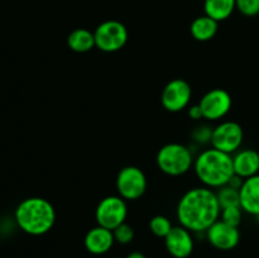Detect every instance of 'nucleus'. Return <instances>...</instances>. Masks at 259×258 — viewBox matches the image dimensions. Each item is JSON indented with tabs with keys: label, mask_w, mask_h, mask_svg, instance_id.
I'll list each match as a JSON object with an SVG mask.
<instances>
[{
	"label": "nucleus",
	"mask_w": 259,
	"mask_h": 258,
	"mask_svg": "<svg viewBox=\"0 0 259 258\" xmlns=\"http://www.w3.org/2000/svg\"><path fill=\"white\" fill-rule=\"evenodd\" d=\"M220 207L217 192L209 187H195L185 192L177 205L180 225L192 233H206L220 219Z\"/></svg>",
	"instance_id": "f257e3e1"
},
{
	"label": "nucleus",
	"mask_w": 259,
	"mask_h": 258,
	"mask_svg": "<svg viewBox=\"0 0 259 258\" xmlns=\"http://www.w3.org/2000/svg\"><path fill=\"white\" fill-rule=\"evenodd\" d=\"M194 169L197 179L209 189L225 186L235 175L232 154L215 148L202 151L194 161Z\"/></svg>",
	"instance_id": "f03ea898"
},
{
	"label": "nucleus",
	"mask_w": 259,
	"mask_h": 258,
	"mask_svg": "<svg viewBox=\"0 0 259 258\" xmlns=\"http://www.w3.org/2000/svg\"><path fill=\"white\" fill-rule=\"evenodd\" d=\"M15 220L20 229L27 234L43 235L55 225L56 210L43 197H28L18 205Z\"/></svg>",
	"instance_id": "7ed1b4c3"
},
{
	"label": "nucleus",
	"mask_w": 259,
	"mask_h": 258,
	"mask_svg": "<svg viewBox=\"0 0 259 258\" xmlns=\"http://www.w3.org/2000/svg\"><path fill=\"white\" fill-rule=\"evenodd\" d=\"M191 151L181 143L164 144L158 151L156 162L158 168L168 176H182L194 164Z\"/></svg>",
	"instance_id": "20e7f679"
},
{
	"label": "nucleus",
	"mask_w": 259,
	"mask_h": 258,
	"mask_svg": "<svg viewBox=\"0 0 259 258\" xmlns=\"http://www.w3.org/2000/svg\"><path fill=\"white\" fill-rule=\"evenodd\" d=\"M95 45L100 51L114 53L120 51L128 42V29L119 20H105L94 30Z\"/></svg>",
	"instance_id": "39448f33"
},
{
	"label": "nucleus",
	"mask_w": 259,
	"mask_h": 258,
	"mask_svg": "<svg viewBox=\"0 0 259 258\" xmlns=\"http://www.w3.org/2000/svg\"><path fill=\"white\" fill-rule=\"evenodd\" d=\"M126 200L119 195H110L101 200L95 210V220L98 225L114 230L125 223L128 217Z\"/></svg>",
	"instance_id": "423d86ee"
},
{
	"label": "nucleus",
	"mask_w": 259,
	"mask_h": 258,
	"mask_svg": "<svg viewBox=\"0 0 259 258\" xmlns=\"http://www.w3.org/2000/svg\"><path fill=\"white\" fill-rule=\"evenodd\" d=\"M116 191L124 200H138L147 190V177L137 166H126L116 176Z\"/></svg>",
	"instance_id": "0eeeda50"
},
{
	"label": "nucleus",
	"mask_w": 259,
	"mask_h": 258,
	"mask_svg": "<svg viewBox=\"0 0 259 258\" xmlns=\"http://www.w3.org/2000/svg\"><path fill=\"white\" fill-rule=\"evenodd\" d=\"M243 139H244V132L242 125L237 121L227 120L218 124L212 129L210 143L212 148L232 154L239 151Z\"/></svg>",
	"instance_id": "6e6552de"
},
{
	"label": "nucleus",
	"mask_w": 259,
	"mask_h": 258,
	"mask_svg": "<svg viewBox=\"0 0 259 258\" xmlns=\"http://www.w3.org/2000/svg\"><path fill=\"white\" fill-rule=\"evenodd\" d=\"M192 98V89L187 81L182 78L171 80L161 95V103L167 111L179 113L190 105Z\"/></svg>",
	"instance_id": "1a4fd4ad"
},
{
	"label": "nucleus",
	"mask_w": 259,
	"mask_h": 258,
	"mask_svg": "<svg viewBox=\"0 0 259 258\" xmlns=\"http://www.w3.org/2000/svg\"><path fill=\"white\" fill-rule=\"evenodd\" d=\"M204 119L217 121L224 118L230 111L233 100L230 94L224 89H212L207 91L199 103Z\"/></svg>",
	"instance_id": "9d476101"
},
{
	"label": "nucleus",
	"mask_w": 259,
	"mask_h": 258,
	"mask_svg": "<svg viewBox=\"0 0 259 258\" xmlns=\"http://www.w3.org/2000/svg\"><path fill=\"white\" fill-rule=\"evenodd\" d=\"M206 239L217 249L232 250L240 242L239 228L227 224L219 219L206 230Z\"/></svg>",
	"instance_id": "9b49d317"
},
{
	"label": "nucleus",
	"mask_w": 259,
	"mask_h": 258,
	"mask_svg": "<svg viewBox=\"0 0 259 258\" xmlns=\"http://www.w3.org/2000/svg\"><path fill=\"white\" fill-rule=\"evenodd\" d=\"M164 245L167 252L174 258H189L195 248L192 232L182 225L174 227L164 238Z\"/></svg>",
	"instance_id": "f8f14e48"
},
{
	"label": "nucleus",
	"mask_w": 259,
	"mask_h": 258,
	"mask_svg": "<svg viewBox=\"0 0 259 258\" xmlns=\"http://www.w3.org/2000/svg\"><path fill=\"white\" fill-rule=\"evenodd\" d=\"M114 243H115V238H114L113 230L106 229L100 225L91 228L86 233L85 239H83L86 250L95 255H103L108 253L113 248Z\"/></svg>",
	"instance_id": "ddd939ff"
},
{
	"label": "nucleus",
	"mask_w": 259,
	"mask_h": 258,
	"mask_svg": "<svg viewBox=\"0 0 259 258\" xmlns=\"http://www.w3.org/2000/svg\"><path fill=\"white\" fill-rule=\"evenodd\" d=\"M239 197L243 211L259 217V174L243 181L239 189Z\"/></svg>",
	"instance_id": "4468645a"
},
{
	"label": "nucleus",
	"mask_w": 259,
	"mask_h": 258,
	"mask_svg": "<svg viewBox=\"0 0 259 258\" xmlns=\"http://www.w3.org/2000/svg\"><path fill=\"white\" fill-rule=\"evenodd\" d=\"M233 166L237 176L243 180L259 174V153L254 149H240L233 156Z\"/></svg>",
	"instance_id": "2eb2a0df"
},
{
	"label": "nucleus",
	"mask_w": 259,
	"mask_h": 258,
	"mask_svg": "<svg viewBox=\"0 0 259 258\" xmlns=\"http://www.w3.org/2000/svg\"><path fill=\"white\" fill-rule=\"evenodd\" d=\"M218 27H219V22L204 14L192 20L190 25V32L192 37L199 42H207L217 35Z\"/></svg>",
	"instance_id": "dca6fc26"
},
{
	"label": "nucleus",
	"mask_w": 259,
	"mask_h": 258,
	"mask_svg": "<svg viewBox=\"0 0 259 258\" xmlns=\"http://www.w3.org/2000/svg\"><path fill=\"white\" fill-rule=\"evenodd\" d=\"M67 46L76 53L90 52L94 47H96L94 32L86 28H77L72 30L67 37Z\"/></svg>",
	"instance_id": "f3484780"
},
{
	"label": "nucleus",
	"mask_w": 259,
	"mask_h": 258,
	"mask_svg": "<svg viewBox=\"0 0 259 258\" xmlns=\"http://www.w3.org/2000/svg\"><path fill=\"white\" fill-rule=\"evenodd\" d=\"M235 0H205L204 12L207 17L217 22H223L232 17L234 13Z\"/></svg>",
	"instance_id": "a211bd4d"
},
{
	"label": "nucleus",
	"mask_w": 259,
	"mask_h": 258,
	"mask_svg": "<svg viewBox=\"0 0 259 258\" xmlns=\"http://www.w3.org/2000/svg\"><path fill=\"white\" fill-rule=\"evenodd\" d=\"M217 196L222 209L229 206H240L239 190L234 189L230 185H225V186L220 187L217 191Z\"/></svg>",
	"instance_id": "6ab92c4d"
},
{
	"label": "nucleus",
	"mask_w": 259,
	"mask_h": 258,
	"mask_svg": "<svg viewBox=\"0 0 259 258\" xmlns=\"http://www.w3.org/2000/svg\"><path fill=\"white\" fill-rule=\"evenodd\" d=\"M172 228H174V225H172L171 220L164 217V215H156V217L149 220V229L158 238H163L164 239L167 234L171 232Z\"/></svg>",
	"instance_id": "aec40b11"
},
{
	"label": "nucleus",
	"mask_w": 259,
	"mask_h": 258,
	"mask_svg": "<svg viewBox=\"0 0 259 258\" xmlns=\"http://www.w3.org/2000/svg\"><path fill=\"white\" fill-rule=\"evenodd\" d=\"M243 210L240 206H229L222 209L220 212V220H223L227 224L233 225V227L239 228L240 223H242V217H243Z\"/></svg>",
	"instance_id": "412c9836"
},
{
	"label": "nucleus",
	"mask_w": 259,
	"mask_h": 258,
	"mask_svg": "<svg viewBox=\"0 0 259 258\" xmlns=\"http://www.w3.org/2000/svg\"><path fill=\"white\" fill-rule=\"evenodd\" d=\"M114 238H115V242L119 243V244L126 245L129 243L133 242L134 239V230L133 228L131 227L126 223H123L121 225H119L118 228L113 230Z\"/></svg>",
	"instance_id": "4be33fe9"
},
{
	"label": "nucleus",
	"mask_w": 259,
	"mask_h": 258,
	"mask_svg": "<svg viewBox=\"0 0 259 258\" xmlns=\"http://www.w3.org/2000/svg\"><path fill=\"white\" fill-rule=\"evenodd\" d=\"M235 8L245 17H257L259 14V0H235Z\"/></svg>",
	"instance_id": "5701e85b"
},
{
	"label": "nucleus",
	"mask_w": 259,
	"mask_h": 258,
	"mask_svg": "<svg viewBox=\"0 0 259 258\" xmlns=\"http://www.w3.org/2000/svg\"><path fill=\"white\" fill-rule=\"evenodd\" d=\"M211 132L212 129L210 131L209 128H206V126H200L199 129L196 131V133H195V138H196V141L201 142V143H205V142H210V139H211Z\"/></svg>",
	"instance_id": "b1692460"
},
{
	"label": "nucleus",
	"mask_w": 259,
	"mask_h": 258,
	"mask_svg": "<svg viewBox=\"0 0 259 258\" xmlns=\"http://www.w3.org/2000/svg\"><path fill=\"white\" fill-rule=\"evenodd\" d=\"M189 116L191 119H194V120H200L201 118H204V116H202L201 108H200L199 104H197V105L190 106V108H189Z\"/></svg>",
	"instance_id": "393cba45"
},
{
	"label": "nucleus",
	"mask_w": 259,
	"mask_h": 258,
	"mask_svg": "<svg viewBox=\"0 0 259 258\" xmlns=\"http://www.w3.org/2000/svg\"><path fill=\"white\" fill-rule=\"evenodd\" d=\"M126 258H147V257L142 252H138V250H134V252L129 253V254L126 255Z\"/></svg>",
	"instance_id": "a878e982"
},
{
	"label": "nucleus",
	"mask_w": 259,
	"mask_h": 258,
	"mask_svg": "<svg viewBox=\"0 0 259 258\" xmlns=\"http://www.w3.org/2000/svg\"><path fill=\"white\" fill-rule=\"evenodd\" d=\"M113 258H118V257H113Z\"/></svg>",
	"instance_id": "bb28decb"
}]
</instances>
